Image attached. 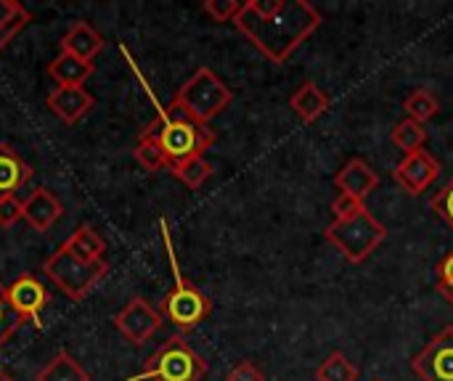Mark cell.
<instances>
[{"label": "cell", "mask_w": 453, "mask_h": 381, "mask_svg": "<svg viewBox=\"0 0 453 381\" xmlns=\"http://www.w3.org/2000/svg\"><path fill=\"white\" fill-rule=\"evenodd\" d=\"M234 27L271 61L287 64L321 27V13L308 0H247Z\"/></svg>", "instance_id": "1"}, {"label": "cell", "mask_w": 453, "mask_h": 381, "mask_svg": "<svg viewBox=\"0 0 453 381\" xmlns=\"http://www.w3.org/2000/svg\"><path fill=\"white\" fill-rule=\"evenodd\" d=\"M159 228H162V241H165L167 263H170V271H173V289L162 297L159 316L170 326H175L178 331H191L202 321L210 318L212 302L180 273V265H178V257H175V249H173V239H170V231H167L165 220H159Z\"/></svg>", "instance_id": "2"}, {"label": "cell", "mask_w": 453, "mask_h": 381, "mask_svg": "<svg viewBox=\"0 0 453 381\" xmlns=\"http://www.w3.org/2000/svg\"><path fill=\"white\" fill-rule=\"evenodd\" d=\"M143 130H149L159 141V149L167 156V170L188 159L204 156V151L215 143V133L207 125H199L170 109H159L157 119L149 122Z\"/></svg>", "instance_id": "3"}, {"label": "cell", "mask_w": 453, "mask_h": 381, "mask_svg": "<svg viewBox=\"0 0 453 381\" xmlns=\"http://www.w3.org/2000/svg\"><path fill=\"white\" fill-rule=\"evenodd\" d=\"M234 101L231 88L210 69L199 66L173 95V103L167 106L170 111H178L199 125H210L220 111H226Z\"/></svg>", "instance_id": "4"}, {"label": "cell", "mask_w": 453, "mask_h": 381, "mask_svg": "<svg viewBox=\"0 0 453 381\" xmlns=\"http://www.w3.org/2000/svg\"><path fill=\"white\" fill-rule=\"evenodd\" d=\"M207 374V361L183 339H167L143 366L141 374L127 381H202Z\"/></svg>", "instance_id": "5"}, {"label": "cell", "mask_w": 453, "mask_h": 381, "mask_svg": "<svg viewBox=\"0 0 453 381\" xmlns=\"http://www.w3.org/2000/svg\"><path fill=\"white\" fill-rule=\"evenodd\" d=\"M324 236L348 263L358 265L388 239V231L369 210H364L356 217L334 220L332 225H326Z\"/></svg>", "instance_id": "6"}, {"label": "cell", "mask_w": 453, "mask_h": 381, "mask_svg": "<svg viewBox=\"0 0 453 381\" xmlns=\"http://www.w3.org/2000/svg\"><path fill=\"white\" fill-rule=\"evenodd\" d=\"M109 265L104 263H82L74 255H69L64 247H58L45 263H42V273L61 289L64 297H69L72 302H80L90 294V289L106 276Z\"/></svg>", "instance_id": "7"}, {"label": "cell", "mask_w": 453, "mask_h": 381, "mask_svg": "<svg viewBox=\"0 0 453 381\" xmlns=\"http://www.w3.org/2000/svg\"><path fill=\"white\" fill-rule=\"evenodd\" d=\"M411 371L422 381H453V326L441 329L414 355Z\"/></svg>", "instance_id": "8"}, {"label": "cell", "mask_w": 453, "mask_h": 381, "mask_svg": "<svg viewBox=\"0 0 453 381\" xmlns=\"http://www.w3.org/2000/svg\"><path fill=\"white\" fill-rule=\"evenodd\" d=\"M162 326L159 310H154L143 297H133L117 316H114V329L135 347L146 345Z\"/></svg>", "instance_id": "9"}, {"label": "cell", "mask_w": 453, "mask_h": 381, "mask_svg": "<svg viewBox=\"0 0 453 381\" xmlns=\"http://www.w3.org/2000/svg\"><path fill=\"white\" fill-rule=\"evenodd\" d=\"M5 297H8V305L13 308V313L24 324L32 321L40 329V316H42V310L50 302V292H48V286L37 276L21 273L11 286H5Z\"/></svg>", "instance_id": "10"}, {"label": "cell", "mask_w": 453, "mask_h": 381, "mask_svg": "<svg viewBox=\"0 0 453 381\" xmlns=\"http://www.w3.org/2000/svg\"><path fill=\"white\" fill-rule=\"evenodd\" d=\"M441 175V162L430 154V151H414V154H406L401 162H398V167H395V172H393V178H395V183L409 194V196H419V194H425L430 186H433V180Z\"/></svg>", "instance_id": "11"}, {"label": "cell", "mask_w": 453, "mask_h": 381, "mask_svg": "<svg viewBox=\"0 0 453 381\" xmlns=\"http://www.w3.org/2000/svg\"><path fill=\"white\" fill-rule=\"evenodd\" d=\"M64 215V204L53 196L48 188H35L24 202H21V220L29 223L32 231L45 233L53 228V223Z\"/></svg>", "instance_id": "12"}, {"label": "cell", "mask_w": 453, "mask_h": 381, "mask_svg": "<svg viewBox=\"0 0 453 381\" xmlns=\"http://www.w3.org/2000/svg\"><path fill=\"white\" fill-rule=\"evenodd\" d=\"M96 106V98L85 88H56L48 93V109L64 122L77 125L82 117H88Z\"/></svg>", "instance_id": "13"}, {"label": "cell", "mask_w": 453, "mask_h": 381, "mask_svg": "<svg viewBox=\"0 0 453 381\" xmlns=\"http://www.w3.org/2000/svg\"><path fill=\"white\" fill-rule=\"evenodd\" d=\"M334 186H337L340 194L364 202L372 191H377L380 175H377V170H374L369 162H364V159H350V162L334 175Z\"/></svg>", "instance_id": "14"}, {"label": "cell", "mask_w": 453, "mask_h": 381, "mask_svg": "<svg viewBox=\"0 0 453 381\" xmlns=\"http://www.w3.org/2000/svg\"><path fill=\"white\" fill-rule=\"evenodd\" d=\"M104 45H106L104 34L90 21H74L61 37V53H69L74 58L90 61V64L104 50Z\"/></svg>", "instance_id": "15"}, {"label": "cell", "mask_w": 453, "mask_h": 381, "mask_svg": "<svg viewBox=\"0 0 453 381\" xmlns=\"http://www.w3.org/2000/svg\"><path fill=\"white\" fill-rule=\"evenodd\" d=\"M289 106H292V111L297 114V119H300V122L313 125L319 117H324V114L329 111L332 98H329V93H326V90H321V85H319V82L305 80V82L292 93Z\"/></svg>", "instance_id": "16"}, {"label": "cell", "mask_w": 453, "mask_h": 381, "mask_svg": "<svg viewBox=\"0 0 453 381\" xmlns=\"http://www.w3.org/2000/svg\"><path fill=\"white\" fill-rule=\"evenodd\" d=\"M32 178V167L8 146L0 143V199L16 196Z\"/></svg>", "instance_id": "17"}, {"label": "cell", "mask_w": 453, "mask_h": 381, "mask_svg": "<svg viewBox=\"0 0 453 381\" xmlns=\"http://www.w3.org/2000/svg\"><path fill=\"white\" fill-rule=\"evenodd\" d=\"M93 74V64L74 58L69 53H58L50 64H48V77L58 85V88H82V82Z\"/></svg>", "instance_id": "18"}, {"label": "cell", "mask_w": 453, "mask_h": 381, "mask_svg": "<svg viewBox=\"0 0 453 381\" xmlns=\"http://www.w3.org/2000/svg\"><path fill=\"white\" fill-rule=\"evenodd\" d=\"M61 247L82 263H104L106 255V241L98 236L93 225H80Z\"/></svg>", "instance_id": "19"}, {"label": "cell", "mask_w": 453, "mask_h": 381, "mask_svg": "<svg viewBox=\"0 0 453 381\" xmlns=\"http://www.w3.org/2000/svg\"><path fill=\"white\" fill-rule=\"evenodd\" d=\"M35 381H90V374L66 353H56L53 361H48V366L35 377Z\"/></svg>", "instance_id": "20"}, {"label": "cell", "mask_w": 453, "mask_h": 381, "mask_svg": "<svg viewBox=\"0 0 453 381\" xmlns=\"http://www.w3.org/2000/svg\"><path fill=\"white\" fill-rule=\"evenodd\" d=\"M390 141H393V146L401 149L403 154H414V151H422V146H425V141H427V130H425V125H419V122H414V119L406 117V119H401V122L393 127Z\"/></svg>", "instance_id": "21"}, {"label": "cell", "mask_w": 453, "mask_h": 381, "mask_svg": "<svg viewBox=\"0 0 453 381\" xmlns=\"http://www.w3.org/2000/svg\"><path fill=\"white\" fill-rule=\"evenodd\" d=\"M133 154H135V162H138L146 172L167 170V156H165V151L159 149V141H157L149 130H141Z\"/></svg>", "instance_id": "22"}, {"label": "cell", "mask_w": 453, "mask_h": 381, "mask_svg": "<svg viewBox=\"0 0 453 381\" xmlns=\"http://www.w3.org/2000/svg\"><path fill=\"white\" fill-rule=\"evenodd\" d=\"M170 172H173V178H178L188 191H199V188L212 178L215 167H212L204 156H196V159H188V162H183V164L170 167Z\"/></svg>", "instance_id": "23"}, {"label": "cell", "mask_w": 453, "mask_h": 381, "mask_svg": "<svg viewBox=\"0 0 453 381\" xmlns=\"http://www.w3.org/2000/svg\"><path fill=\"white\" fill-rule=\"evenodd\" d=\"M403 109H406V117H409V119L425 125V122H430L433 117H438L441 101H438V95H433L430 90L417 88V90H411V95L403 101Z\"/></svg>", "instance_id": "24"}, {"label": "cell", "mask_w": 453, "mask_h": 381, "mask_svg": "<svg viewBox=\"0 0 453 381\" xmlns=\"http://www.w3.org/2000/svg\"><path fill=\"white\" fill-rule=\"evenodd\" d=\"M316 381H358V366L345 353H332L316 369Z\"/></svg>", "instance_id": "25"}, {"label": "cell", "mask_w": 453, "mask_h": 381, "mask_svg": "<svg viewBox=\"0 0 453 381\" xmlns=\"http://www.w3.org/2000/svg\"><path fill=\"white\" fill-rule=\"evenodd\" d=\"M29 19L32 16H29V11L21 3H16V0H0V37L13 40V34L21 32Z\"/></svg>", "instance_id": "26"}, {"label": "cell", "mask_w": 453, "mask_h": 381, "mask_svg": "<svg viewBox=\"0 0 453 381\" xmlns=\"http://www.w3.org/2000/svg\"><path fill=\"white\" fill-rule=\"evenodd\" d=\"M24 326V321L13 313V308L8 305V297H5V286L0 284V347Z\"/></svg>", "instance_id": "27"}, {"label": "cell", "mask_w": 453, "mask_h": 381, "mask_svg": "<svg viewBox=\"0 0 453 381\" xmlns=\"http://www.w3.org/2000/svg\"><path fill=\"white\" fill-rule=\"evenodd\" d=\"M202 8H204V13L212 21L226 24V21H234L236 19V13L242 11V3H236V0H204Z\"/></svg>", "instance_id": "28"}, {"label": "cell", "mask_w": 453, "mask_h": 381, "mask_svg": "<svg viewBox=\"0 0 453 381\" xmlns=\"http://www.w3.org/2000/svg\"><path fill=\"white\" fill-rule=\"evenodd\" d=\"M438 292L449 305H453V252H449L438 265Z\"/></svg>", "instance_id": "29"}, {"label": "cell", "mask_w": 453, "mask_h": 381, "mask_svg": "<svg viewBox=\"0 0 453 381\" xmlns=\"http://www.w3.org/2000/svg\"><path fill=\"white\" fill-rule=\"evenodd\" d=\"M364 210H366L364 202H358V199H353V196H345V194H340V196L332 202V215H334V220L356 217V215L364 212Z\"/></svg>", "instance_id": "30"}, {"label": "cell", "mask_w": 453, "mask_h": 381, "mask_svg": "<svg viewBox=\"0 0 453 381\" xmlns=\"http://www.w3.org/2000/svg\"><path fill=\"white\" fill-rule=\"evenodd\" d=\"M430 207L449 223L453 228V180L443 188V191H438L435 196H433V202H430Z\"/></svg>", "instance_id": "31"}, {"label": "cell", "mask_w": 453, "mask_h": 381, "mask_svg": "<svg viewBox=\"0 0 453 381\" xmlns=\"http://www.w3.org/2000/svg\"><path fill=\"white\" fill-rule=\"evenodd\" d=\"M226 381H265V374L257 369V363H252V361H242V363H236V366L228 371Z\"/></svg>", "instance_id": "32"}, {"label": "cell", "mask_w": 453, "mask_h": 381, "mask_svg": "<svg viewBox=\"0 0 453 381\" xmlns=\"http://www.w3.org/2000/svg\"><path fill=\"white\" fill-rule=\"evenodd\" d=\"M21 220V202L19 196L0 199V228H8Z\"/></svg>", "instance_id": "33"}, {"label": "cell", "mask_w": 453, "mask_h": 381, "mask_svg": "<svg viewBox=\"0 0 453 381\" xmlns=\"http://www.w3.org/2000/svg\"><path fill=\"white\" fill-rule=\"evenodd\" d=\"M0 381H13V379H11V377H8V374H5V371L0 369Z\"/></svg>", "instance_id": "34"}, {"label": "cell", "mask_w": 453, "mask_h": 381, "mask_svg": "<svg viewBox=\"0 0 453 381\" xmlns=\"http://www.w3.org/2000/svg\"><path fill=\"white\" fill-rule=\"evenodd\" d=\"M8 42H11V40H8V37H0V50H3V48H5V45H8Z\"/></svg>", "instance_id": "35"}, {"label": "cell", "mask_w": 453, "mask_h": 381, "mask_svg": "<svg viewBox=\"0 0 453 381\" xmlns=\"http://www.w3.org/2000/svg\"><path fill=\"white\" fill-rule=\"evenodd\" d=\"M374 381H385V379H374Z\"/></svg>", "instance_id": "36"}]
</instances>
